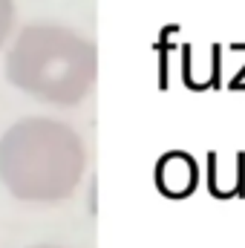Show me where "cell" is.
<instances>
[{"instance_id": "cell-4", "label": "cell", "mask_w": 245, "mask_h": 248, "mask_svg": "<svg viewBox=\"0 0 245 248\" xmlns=\"http://www.w3.org/2000/svg\"><path fill=\"white\" fill-rule=\"evenodd\" d=\"M15 29V0H0V49Z\"/></svg>"}, {"instance_id": "cell-5", "label": "cell", "mask_w": 245, "mask_h": 248, "mask_svg": "<svg viewBox=\"0 0 245 248\" xmlns=\"http://www.w3.org/2000/svg\"><path fill=\"white\" fill-rule=\"evenodd\" d=\"M29 248H63V246H52V243H41V246H29Z\"/></svg>"}, {"instance_id": "cell-3", "label": "cell", "mask_w": 245, "mask_h": 248, "mask_svg": "<svg viewBox=\"0 0 245 248\" xmlns=\"http://www.w3.org/2000/svg\"><path fill=\"white\" fill-rule=\"evenodd\" d=\"M153 179H156L159 193H165L168 199H184L199 185V165L190 153L170 150L156 162Z\"/></svg>"}, {"instance_id": "cell-2", "label": "cell", "mask_w": 245, "mask_h": 248, "mask_svg": "<svg viewBox=\"0 0 245 248\" xmlns=\"http://www.w3.org/2000/svg\"><path fill=\"white\" fill-rule=\"evenodd\" d=\"M6 78L44 104L75 107L95 87L98 49L69 26L32 23L6 52Z\"/></svg>"}, {"instance_id": "cell-1", "label": "cell", "mask_w": 245, "mask_h": 248, "mask_svg": "<svg viewBox=\"0 0 245 248\" xmlns=\"http://www.w3.org/2000/svg\"><path fill=\"white\" fill-rule=\"evenodd\" d=\"M84 168V139L66 122L29 116L0 136V182L20 202L69 199Z\"/></svg>"}]
</instances>
